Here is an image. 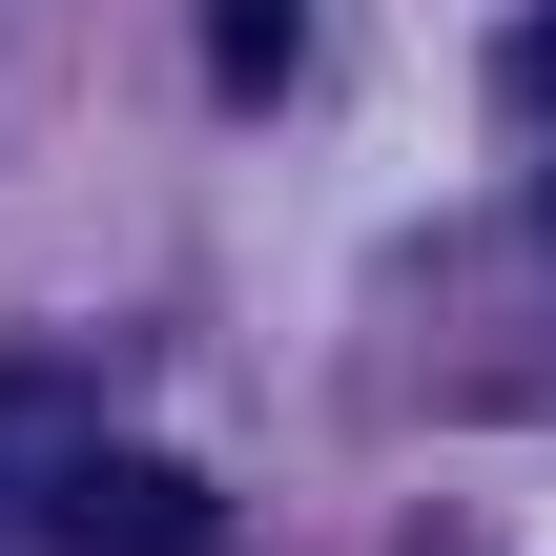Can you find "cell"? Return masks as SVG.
Listing matches in <instances>:
<instances>
[{
    "label": "cell",
    "mask_w": 556,
    "mask_h": 556,
    "mask_svg": "<svg viewBox=\"0 0 556 556\" xmlns=\"http://www.w3.org/2000/svg\"><path fill=\"white\" fill-rule=\"evenodd\" d=\"M62 536H83V556H124V536H144V556H206L227 516H206L186 454H83V475H62Z\"/></svg>",
    "instance_id": "obj_1"
},
{
    "label": "cell",
    "mask_w": 556,
    "mask_h": 556,
    "mask_svg": "<svg viewBox=\"0 0 556 556\" xmlns=\"http://www.w3.org/2000/svg\"><path fill=\"white\" fill-rule=\"evenodd\" d=\"M289 41H309V0H227V21H206V62H227V83H289Z\"/></svg>",
    "instance_id": "obj_2"
},
{
    "label": "cell",
    "mask_w": 556,
    "mask_h": 556,
    "mask_svg": "<svg viewBox=\"0 0 556 556\" xmlns=\"http://www.w3.org/2000/svg\"><path fill=\"white\" fill-rule=\"evenodd\" d=\"M516 62H536V83H556V0H536V41H516Z\"/></svg>",
    "instance_id": "obj_3"
}]
</instances>
